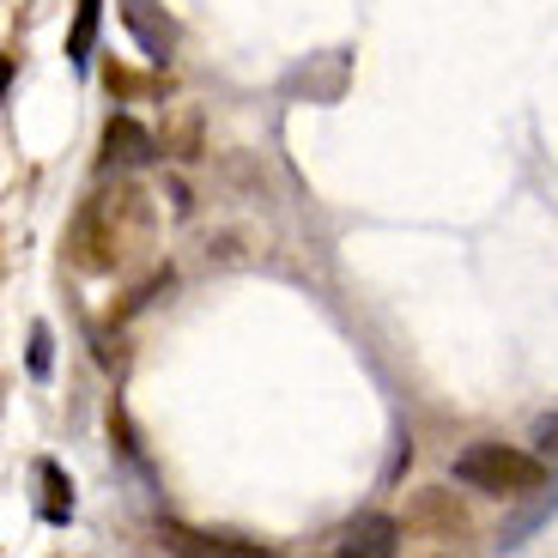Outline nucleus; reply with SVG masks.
I'll list each match as a JSON object with an SVG mask.
<instances>
[{"instance_id":"nucleus-1","label":"nucleus","mask_w":558,"mask_h":558,"mask_svg":"<svg viewBox=\"0 0 558 558\" xmlns=\"http://www.w3.org/2000/svg\"><path fill=\"white\" fill-rule=\"evenodd\" d=\"M456 486L468 492H486V498H517V492H534L546 480L541 456L529 449H510V444H468L456 461H449Z\"/></svg>"},{"instance_id":"nucleus-2","label":"nucleus","mask_w":558,"mask_h":558,"mask_svg":"<svg viewBox=\"0 0 558 558\" xmlns=\"http://www.w3.org/2000/svg\"><path fill=\"white\" fill-rule=\"evenodd\" d=\"M122 19H128V31L140 37V49H146L153 61H165V56H170V43H177V25L165 19V7H158V0H128Z\"/></svg>"},{"instance_id":"nucleus-3","label":"nucleus","mask_w":558,"mask_h":558,"mask_svg":"<svg viewBox=\"0 0 558 558\" xmlns=\"http://www.w3.org/2000/svg\"><path fill=\"white\" fill-rule=\"evenodd\" d=\"M104 153H110V165H153L158 140L146 134L140 122H128V116H110V128H104Z\"/></svg>"},{"instance_id":"nucleus-4","label":"nucleus","mask_w":558,"mask_h":558,"mask_svg":"<svg viewBox=\"0 0 558 558\" xmlns=\"http://www.w3.org/2000/svg\"><path fill=\"white\" fill-rule=\"evenodd\" d=\"M37 486H43L37 517H43V522H56V529H68V522H73V480L61 474L56 461H37Z\"/></svg>"},{"instance_id":"nucleus-5","label":"nucleus","mask_w":558,"mask_h":558,"mask_svg":"<svg viewBox=\"0 0 558 558\" xmlns=\"http://www.w3.org/2000/svg\"><path fill=\"white\" fill-rule=\"evenodd\" d=\"M395 546H401V529H395L389 517H371V522H352L347 534H340V553H377L389 558Z\"/></svg>"},{"instance_id":"nucleus-6","label":"nucleus","mask_w":558,"mask_h":558,"mask_svg":"<svg viewBox=\"0 0 558 558\" xmlns=\"http://www.w3.org/2000/svg\"><path fill=\"white\" fill-rule=\"evenodd\" d=\"M98 19H104V0H80V13H73V37H68V61L73 68H92V43H98Z\"/></svg>"},{"instance_id":"nucleus-7","label":"nucleus","mask_w":558,"mask_h":558,"mask_svg":"<svg viewBox=\"0 0 558 558\" xmlns=\"http://www.w3.org/2000/svg\"><path fill=\"white\" fill-rule=\"evenodd\" d=\"M165 546H177V553H231V558H255V553H262V546L213 541V534H182V529H165Z\"/></svg>"},{"instance_id":"nucleus-8","label":"nucleus","mask_w":558,"mask_h":558,"mask_svg":"<svg viewBox=\"0 0 558 558\" xmlns=\"http://www.w3.org/2000/svg\"><path fill=\"white\" fill-rule=\"evenodd\" d=\"M31 377H49V328H31Z\"/></svg>"},{"instance_id":"nucleus-9","label":"nucleus","mask_w":558,"mask_h":558,"mask_svg":"<svg viewBox=\"0 0 558 558\" xmlns=\"http://www.w3.org/2000/svg\"><path fill=\"white\" fill-rule=\"evenodd\" d=\"M534 444H541V449H558V413H553V418H541V425H534Z\"/></svg>"}]
</instances>
